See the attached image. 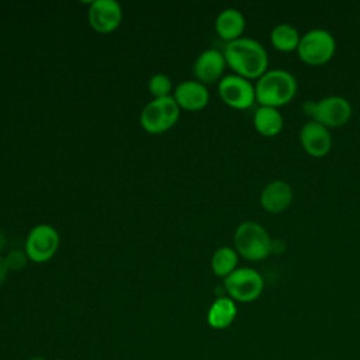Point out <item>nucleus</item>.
<instances>
[{
    "instance_id": "1",
    "label": "nucleus",
    "mask_w": 360,
    "mask_h": 360,
    "mask_svg": "<svg viewBox=\"0 0 360 360\" xmlns=\"http://www.w3.org/2000/svg\"><path fill=\"white\" fill-rule=\"evenodd\" d=\"M224 56L226 63L245 79L260 77L269 65L264 46L253 38H238L225 45Z\"/></svg>"
},
{
    "instance_id": "2",
    "label": "nucleus",
    "mask_w": 360,
    "mask_h": 360,
    "mask_svg": "<svg viewBox=\"0 0 360 360\" xmlns=\"http://www.w3.org/2000/svg\"><path fill=\"white\" fill-rule=\"evenodd\" d=\"M256 100L262 105L274 107L287 104L297 93V80L292 73L284 69L266 70L257 80Z\"/></svg>"
},
{
    "instance_id": "3",
    "label": "nucleus",
    "mask_w": 360,
    "mask_h": 360,
    "mask_svg": "<svg viewBox=\"0 0 360 360\" xmlns=\"http://www.w3.org/2000/svg\"><path fill=\"white\" fill-rule=\"evenodd\" d=\"M236 252L249 260H263L273 249L270 235L255 221L242 222L233 235Z\"/></svg>"
},
{
    "instance_id": "4",
    "label": "nucleus",
    "mask_w": 360,
    "mask_h": 360,
    "mask_svg": "<svg viewBox=\"0 0 360 360\" xmlns=\"http://www.w3.org/2000/svg\"><path fill=\"white\" fill-rule=\"evenodd\" d=\"M180 115V107L173 96L153 98L149 101L141 112V125L149 134H162L177 122Z\"/></svg>"
},
{
    "instance_id": "5",
    "label": "nucleus",
    "mask_w": 360,
    "mask_h": 360,
    "mask_svg": "<svg viewBox=\"0 0 360 360\" xmlns=\"http://www.w3.org/2000/svg\"><path fill=\"white\" fill-rule=\"evenodd\" d=\"M302 110L326 128L343 125L352 114L350 103L340 96H328L316 103L308 100L302 104Z\"/></svg>"
},
{
    "instance_id": "6",
    "label": "nucleus",
    "mask_w": 360,
    "mask_h": 360,
    "mask_svg": "<svg viewBox=\"0 0 360 360\" xmlns=\"http://www.w3.org/2000/svg\"><path fill=\"white\" fill-rule=\"evenodd\" d=\"M298 56L309 65H321L329 60L336 49L335 37L323 28H314L301 37Z\"/></svg>"
},
{
    "instance_id": "7",
    "label": "nucleus",
    "mask_w": 360,
    "mask_h": 360,
    "mask_svg": "<svg viewBox=\"0 0 360 360\" xmlns=\"http://www.w3.org/2000/svg\"><path fill=\"white\" fill-rule=\"evenodd\" d=\"M226 292L233 301L250 302L259 298L263 291V277L262 274L250 267L235 269L224 280Z\"/></svg>"
},
{
    "instance_id": "8",
    "label": "nucleus",
    "mask_w": 360,
    "mask_h": 360,
    "mask_svg": "<svg viewBox=\"0 0 360 360\" xmlns=\"http://www.w3.org/2000/svg\"><path fill=\"white\" fill-rule=\"evenodd\" d=\"M59 246L58 231L48 224L35 225L25 239V253L35 263H45L53 257Z\"/></svg>"
},
{
    "instance_id": "9",
    "label": "nucleus",
    "mask_w": 360,
    "mask_h": 360,
    "mask_svg": "<svg viewBox=\"0 0 360 360\" xmlns=\"http://www.w3.org/2000/svg\"><path fill=\"white\" fill-rule=\"evenodd\" d=\"M218 93L225 104L238 110L249 108L256 100L253 84L239 75L222 77L218 84Z\"/></svg>"
},
{
    "instance_id": "10",
    "label": "nucleus",
    "mask_w": 360,
    "mask_h": 360,
    "mask_svg": "<svg viewBox=\"0 0 360 360\" xmlns=\"http://www.w3.org/2000/svg\"><path fill=\"white\" fill-rule=\"evenodd\" d=\"M122 20V8L115 0H94L89 7V22L100 34L112 32Z\"/></svg>"
},
{
    "instance_id": "11",
    "label": "nucleus",
    "mask_w": 360,
    "mask_h": 360,
    "mask_svg": "<svg viewBox=\"0 0 360 360\" xmlns=\"http://www.w3.org/2000/svg\"><path fill=\"white\" fill-rule=\"evenodd\" d=\"M300 141L304 149L315 156H323L332 146V138L328 128L316 121H308L300 131Z\"/></svg>"
},
{
    "instance_id": "12",
    "label": "nucleus",
    "mask_w": 360,
    "mask_h": 360,
    "mask_svg": "<svg viewBox=\"0 0 360 360\" xmlns=\"http://www.w3.org/2000/svg\"><path fill=\"white\" fill-rule=\"evenodd\" d=\"M173 98L176 100L180 108H184L188 111H197L204 108L208 104L210 93L205 84H202L201 82L186 80L177 84V87L174 89Z\"/></svg>"
},
{
    "instance_id": "13",
    "label": "nucleus",
    "mask_w": 360,
    "mask_h": 360,
    "mask_svg": "<svg viewBox=\"0 0 360 360\" xmlns=\"http://www.w3.org/2000/svg\"><path fill=\"white\" fill-rule=\"evenodd\" d=\"M226 60L222 52L218 49H205L201 52L194 63V76L198 82L202 84L205 83H214L217 79L221 77L224 69H225Z\"/></svg>"
},
{
    "instance_id": "14",
    "label": "nucleus",
    "mask_w": 360,
    "mask_h": 360,
    "mask_svg": "<svg viewBox=\"0 0 360 360\" xmlns=\"http://www.w3.org/2000/svg\"><path fill=\"white\" fill-rule=\"evenodd\" d=\"M292 200V188L284 180H273L262 190L260 204L269 212L285 210Z\"/></svg>"
},
{
    "instance_id": "15",
    "label": "nucleus",
    "mask_w": 360,
    "mask_h": 360,
    "mask_svg": "<svg viewBox=\"0 0 360 360\" xmlns=\"http://www.w3.org/2000/svg\"><path fill=\"white\" fill-rule=\"evenodd\" d=\"M245 24L246 22L243 14L238 8L228 7L219 11L217 15L215 30L222 39L231 42L240 38V34L245 30Z\"/></svg>"
},
{
    "instance_id": "16",
    "label": "nucleus",
    "mask_w": 360,
    "mask_h": 360,
    "mask_svg": "<svg viewBox=\"0 0 360 360\" xmlns=\"http://www.w3.org/2000/svg\"><path fill=\"white\" fill-rule=\"evenodd\" d=\"M238 308L231 297H218L208 308L207 322L214 329L228 328L236 318Z\"/></svg>"
},
{
    "instance_id": "17",
    "label": "nucleus",
    "mask_w": 360,
    "mask_h": 360,
    "mask_svg": "<svg viewBox=\"0 0 360 360\" xmlns=\"http://www.w3.org/2000/svg\"><path fill=\"white\" fill-rule=\"evenodd\" d=\"M255 128L266 136H273L278 134L283 128V117L280 111L274 107L260 105L253 115Z\"/></svg>"
},
{
    "instance_id": "18",
    "label": "nucleus",
    "mask_w": 360,
    "mask_h": 360,
    "mask_svg": "<svg viewBox=\"0 0 360 360\" xmlns=\"http://www.w3.org/2000/svg\"><path fill=\"white\" fill-rule=\"evenodd\" d=\"M270 39H271V44L274 45V48L287 52V51H292V49L298 48L301 38H300V34L295 27H292L288 22H281V24H277L271 30Z\"/></svg>"
},
{
    "instance_id": "19",
    "label": "nucleus",
    "mask_w": 360,
    "mask_h": 360,
    "mask_svg": "<svg viewBox=\"0 0 360 360\" xmlns=\"http://www.w3.org/2000/svg\"><path fill=\"white\" fill-rule=\"evenodd\" d=\"M238 264V253L229 246L218 248L211 257V267L215 276L228 277Z\"/></svg>"
},
{
    "instance_id": "20",
    "label": "nucleus",
    "mask_w": 360,
    "mask_h": 360,
    "mask_svg": "<svg viewBox=\"0 0 360 360\" xmlns=\"http://www.w3.org/2000/svg\"><path fill=\"white\" fill-rule=\"evenodd\" d=\"M148 89L150 91V94L155 98H162V97H167L170 90H172V82L169 79L167 75L163 73H156L149 79L148 83Z\"/></svg>"
},
{
    "instance_id": "21",
    "label": "nucleus",
    "mask_w": 360,
    "mask_h": 360,
    "mask_svg": "<svg viewBox=\"0 0 360 360\" xmlns=\"http://www.w3.org/2000/svg\"><path fill=\"white\" fill-rule=\"evenodd\" d=\"M4 259H6L8 270H21L27 264L28 256L25 252L14 249V250L8 252V255Z\"/></svg>"
},
{
    "instance_id": "22",
    "label": "nucleus",
    "mask_w": 360,
    "mask_h": 360,
    "mask_svg": "<svg viewBox=\"0 0 360 360\" xmlns=\"http://www.w3.org/2000/svg\"><path fill=\"white\" fill-rule=\"evenodd\" d=\"M7 276H8V267H7L6 259L0 256V284H3L6 281Z\"/></svg>"
},
{
    "instance_id": "23",
    "label": "nucleus",
    "mask_w": 360,
    "mask_h": 360,
    "mask_svg": "<svg viewBox=\"0 0 360 360\" xmlns=\"http://www.w3.org/2000/svg\"><path fill=\"white\" fill-rule=\"evenodd\" d=\"M4 242H6V240H4V235H3V232H1V231H0V249H1V248H3V245H4Z\"/></svg>"
},
{
    "instance_id": "24",
    "label": "nucleus",
    "mask_w": 360,
    "mask_h": 360,
    "mask_svg": "<svg viewBox=\"0 0 360 360\" xmlns=\"http://www.w3.org/2000/svg\"><path fill=\"white\" fill-rule=\"evenodd\" d=\"M28 360H46V359L42 357V356H32V357H30Z\"/></svg>"
}]
</instances>
